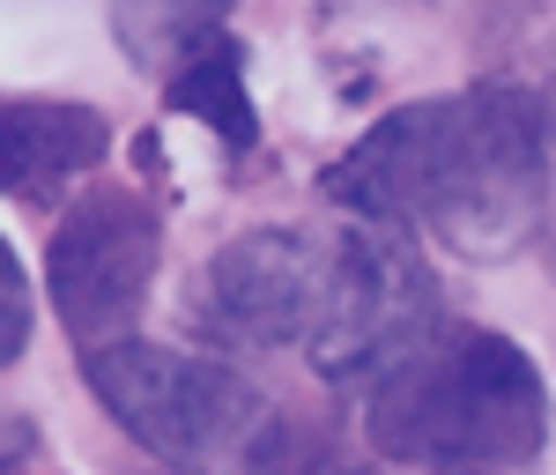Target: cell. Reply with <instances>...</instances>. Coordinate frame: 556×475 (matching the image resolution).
<instances>
[{"label":"cell","instance_id":"9c48e42d","mask_svg":"<svg viewBox=\"0 0 556 475\" xmlns=\"http://www.w3.org/2000/svg\"><path fill=\"white\" fill-rule=\"evenodd\" d=\"M238 475H386L379 461H364L334 424L319 416H267L245 446Z\"/></svg>","mask_w":556,"mask_h":475},{"label":"cell","instance_id":"6da1fadb","mask_svg":"<svg viewBox=\"0 0 556 475\" xmlns=\"http://www.w3.org/2000/svg\"><path fill=\"white\" fill-rule=\"evenodd\" d=\"M556 172V0H527L513 45L453 97L386 112L327 164V193L401 238L460 260H513L549 216Z\"/></svg>","mask_w":556,"mask_h":475},{"label":"cell","instance_id":"8fae6325","mask_svg":"<svg viewBox=\"0 0 556 475\" xmlns=\"http://www.w3.org/2000/svg\"><path fill=\"white\" fill-rule=\"evenodd\" d=\"M542 260H549V267H556V209H549V216H542Z\"/></svg>","mask_w":556,"mask_h":475},{"label":"cell","instance_id":"277c9868","mask_svg":"<svg viewBox=\"0 0 556 475\" xmlns=\"http://www.w3.org/2000/svg\"><path fill=\"white\" fill-rule=\"evenodd\" d=\"M89 393L104 401V416L172 475H223L245 461L253 432L267 424V401L253 379H238L230 364L186 357L164 342H112L83 357Z\"/></svg>","mask_w":556,"mask_h":475},{"label":"cell","instance_id":"7a4b0ae2","mask_svg":"<svg viewBox=\"0 0 556 475\" xmlns=\"http://www.w3.org/2000/svg\"><path fill=\"white\" fill-rule=\"evenodd\" d=\"M193 320L223 349H245V357L298 349L319 379L371 387L401 349L445 320V298L416 238L401 230L260 223L215 246L193 283Z\"/></svg>","mask_w":556,"mask_h":475},{"label":"cell","instance_id":"30bf717a","mask_svg":"<svg viewBox=\"0 0 556 475\" xmlns=\"http://www.w3.org/2000/svg\"><path fill=\"white\" fill-rule=\"evenodd\" d=\"M30 327H38V298H30V275H23V260L15 246L0 238V372L30 349Z\"/></svg>","mask_w":556,"mask_h":475},{"label":"cell","instance_id":"8992f818","mask_svg":"<svg viewBox=\"0 0 556 475\" xmlns=\"http://www.w3.org/2000/svg\"><path fill=\"white\" fill-rule=\"evenodd\" d=\"M112 157V120L75 97H0V193L52 201Z\"/></svg>","mask_w":556,"mask_h":475},{"label":"cell","instance_id":"5b68a950","mask_svg":"<svg viewBox=\"0 0 556 475\" xmlns=\"http://www.w3.org/2000/svg\"><path fill=\"white\" fill-rule=\"evenodd\" d=\"M156 267H164V223L134 186H89L60 216L45 246V283L83 357L134 335L141 304L156 290Z\"/></svg>","mask_w":556,"mask_h":475},{"label":"cell","instance_id":"3957f363","mask_svg":"<svg viewBox=\"0 0 556 475\" xmlns=\"http://www.w3.org/2000/svg\"><path fill=\"white\" fill-rule=\"evenodd\" d=\"M364 438L401 468H527L549 446V379L513 335L438 320L364 387Z\"/></svg>","mask_w":556,"mask_h":475},{"label":"cell","instance_id":"7c38bea8","mask_svg":"<svg viewBox=\"0 0 556 475\" xmlns=\"http://www.w3.org/2000/svg\"><path fill=\"white\" fill-rule=\"evenodd\" d=\"M0 475H15V468H0Z\"/></svg>","mask_w":556,"mask_h":475},{"label":"cell","instance_id":"52a82bcc","mask_svg":"<svg viewBox=\"0 0 556 475\" xmlns=\"http://www.w3.org/2000/svg\"><path fill=\"white\" fill-rule=\"evenodd\" d=\"M164 104L186 112L193 127H208L223 149H253L260 141V112H253V89H245V45L230 38V30L201 38L164 75Z\"/></svg>","mask_w":556,"mask_h":475},{"label":"cell","instance_id":"ba28073f","mask_svg":"<svg viewBox=\"0 0 556 475\" xmlns=\"http://www.w3.org/2000/svg\"><path fill=\"white\" fill-rule=\"evenodd\" d=\"M238 0H112V38L141 75H172L201 38L223 30Z\"/></svg>","mask_w":556,"mask_h":475}]
</instances>
